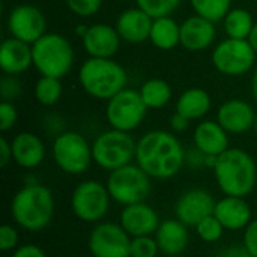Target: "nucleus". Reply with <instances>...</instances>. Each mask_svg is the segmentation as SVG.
<instances>
[{"mask_svg": "<svg viewBox=\"0 0 257 257\" xmlns=\"http://www.w3.org/2000/svg\"><path fill=\"white\" fill-rule=\"evenodd\" d=\"M136 161L151 178L170 179L185 164V151L172 133L154 130L137 142Z\"/></svg>", "mask_w": 257, "mask_h": 257, "instance_id": "obj_1", "label": "nucleus"}, {"mask_svg": "<svg viewBox=\"0 0 257 257\" xmlns=\"http://www.w3.org/2000/svg\"><path fill=\"white\" fill-rule=\"evenodd\" d=\"M214 175L226 196L245 197L256 187V163L248 152L238 148H229L218 157Z\"/></svg>", "mask_w": 257, "mask_h": 257, "instance_id": "obj_2", "label": "nucleus"}, {"mask_svg": "<svg viewBox=\"0 0 257 257\" xmlns=\"http://www.w3.org/2000/svg\"><path fill=\"white\" fill-rule=\"evenodd\" d=\"M54 214V197L48 187L30 184L23 187L11 202L14 221L29 232L45 229Z\"/></svg>", "mask_w": 257, "mask_h": 257, "instance_id": "obj_3", "label": "nucleus"}, {"mask_svg": "<svg viewBox=\"0 0 257 257\" xmlns=\"http://www.w3.org/2000/svg\"><path fill=\"white\" fill-rule=\"evenodd\" d=\"M78 81L92 98L108 101L125 89L128 75L123 66L113 59L89 57L80 66Z\"/></svg>", "mask_w": 257, "mask_h": 257, "instance_id": "obj_4", "label": "nucleus"}, {"mask_svg": "<svg viewBox=\"0 0 257 257\" xmlns=\"http://www.w3.org/2000/svg\"><path fill=\"white\" fill-rule=\"evenodd\" d=\"M33 66L41 75L63 78L74 65V50L69 41L59 33H45L32 44Z\"/></svg>", "mask_w": 257, "mask_h": 257, "instance_id": "obj_5", "label": "nucleus"}, {"mask_svg": "<svg viewBox=\"0 0 257 257\" xmlns=\"http://www.w3.org/2000/svg\"><path fill=\"white\" fill-rule=\"evenodd\" d=\"M137 142L130 133L119 130H108L99 134L92 143L93 161L105 170H116L131 164L136 160Z\"/></svg>", "mask_w": 257, "mask_h": 257, "instance_id": "obj_6", "label": "nucleus"}, {"mask_svg": "<svg viewBox=\"0 0 257 257\" xmlns=\"http://www.w3.org/2000/svg\"><path fill=\"white\" fill-rule=\"evenodd\" d=\"M107 190L110 197L123 206L142 203L151 193V176L140 166L128 164L110 172Z\"/></svg>", "mask_w": 257, "mask_h": 257, "instance_id": "obj_7", "label": "nucleus"}, {"mask_svg": "<svg viewBox=\"0 0 257 257\" xmlns=\"http://www.w3.org/2000/svg\"><path fill=\"white\" fill-rule=\"evenodd\" d=\"M53 158L57 167L65 173L81 175L93 161L92 145L78 133H62L53 143Z\"/></svg>", "mask_w": 257, "mask_h": 257, "instance_id": "obj_8", "label": "nucleus"}, {"mask_svg": "<svg viewBox=\"0 0 257 257\" xmlns=\"http://www.w3.org/2000/svg\"><path fill=\"white\" fill-rule=\"evenodd\" d=\"M148 110L140 92L125 87L107 101L105 117L111 128L131 133L143 122Z\"/></svg>", "mask_w": 257, "mask_h": 257, "instance_id": "obj_9", "label": "nucleus"}, {"mask_svg": "<svg viewBox=\"0 0 257 257\" xmlns=\"http://www.w3.org/2000/svg\"><path fill=\"white\" fill-rule=\"evenodd\" d=\"M256 62V51L248 39L227 38L221 41L212 51V63L218 72L229 77L247 74Z\"/></svg>", "mask_w": 257, "mask_h": 257, "instance_id": "obj_10", "label": "nucleus"}, {"mask_svg": "<svg viewBox=\"0 0 257 257\" xmlns=\"http://www.w3.org/2000/svg\"><path fill=\"white\" fill-rule=\"evenodd\" d=\"M110 199L107 185L96 181H84L75 187L71 197V208L81 221L96 223L108 212Z\"/></svg>", "mask_w": 257, "mask_h": 257, "instance_id": "obj_11", "label": "nucleus"}, {"mask_svg": "<svg viewBox=\"0 0 257 257\" xmlns=\"http://www.w3.org/2000/svg\"><path fill=\"white\" fill-rule=\"evenodd\" d=\"M131 236L116 223L98 224L89 236V250L93 257H130Z\"/></svg>", "mask_w": 257, "mask_h": 257, "instance_id": "obj_12", "label": "nucleus"}, {"mask_svg": "<svg viewBox=\"0 0 257 257\" xmlns=\"http://www.w3.org/2000/svg\"><path fill=\"white\" fill-rule=\"evenodd\" d=\"M8 30L12 38L32 45L47 33V20L39 8L18 5L8 15Z\"/></svg>", "mask_w": 257, "mask_h": 257, "instance_id": "obj_13", "label": "nucleus"}, {"mask_svg": "<svg viewBox=\"0 0 257 257\" xmlns=\"http://www.w3.org/2000/svg\"><path fill=\"white\" fill-rule=\"evenodd\" d=\"M215 199L211 193L202 188H193L185 191L176 202L175 214L179 221L188 227H196L202 220L214 215Z\"/></svg>", "mask_w": 257, "mask_h": 257, "instance_id": "obj_14", "label": "nucleus"}, {"mask_svg": "<svg viewBox=\"0 0 257 257\" xmlns=\"http://www.w3.org/2000/svg\"><path fill=\"white\" fill-rule=\"evenodd\" d=\"M120 36L116 27L105 23H96L87 27L86 33L81 36L83 47L90 57L111 59L120 47Z\"/></svg>", "mask_w": 257, "mask_h": 257, "instance_id": "obj_15", "label": "nucleus"}, {"mask_svg": "<svg viewBox=\"0 0 257 257\" xmlns=\"http://www.w3.org/2000/svg\"><path fill=\"white\" fill-rule=\"evenodd\" d=\"M160 224L157 211L145 202L128 205L120 214V226L131 238L151 236L152 233H157Z\"/></svg>", "mask_w": 257, "mask_h": 257, "instance_id": "obj_16", "label": "nucleus"}, {"mask_svg": "<svg viewBox=\"0 0 257 257\" xmlns=\"http://www.w3.org/2000/svg\"><path fill=\"white\" fill-rule=\"evenodd\" d=\"M256 113L244 99H229L223 102L217 113V122L229 134H244L254 128Z\"/></svg>", "mask_w": 257, "mask_h": 257, "instance_id": "obj_17", "label": "nucleus"}, {"mask_svg": "<svg viewBox=\"0 0 257 257\" xmlns=\"http://www.w3.org/2000/svg\"><path fill=\"white\" fill-rule=\"evenodd\" d=\"M215 41V23L193 15L181 23V45L193 53L209 48Z\"/></svg>", "mask_w": 257, "mask_h": 257, "instance_id": "obj_18", "label": "nucleus"}, {"mask_svg": "<svg viewBox=\"0 0 257 257\" xmlns=\"http://www.w3.org/2000/svg\"><path fill=\"white\" fill-rule=\"evenodd\" d=\"M154 18L143 9L130 8L125 9L116 20V30L122 41L130 44H142L149 41Z\"/></svg>", "mask_w": 257, "mask_h": 257, "instance_id": "obj_19", "label": "nucleus"}, {"mask_svg": "<svg viewBox=\"0 0 257 257\" xmlns=\"http://www.w3.org/2000/svg\"><path fill=\"white\" fill-rule=\"evenodd\" d=\"M33 65L32 45L17 38H8L0 45V68L8 75L26 72Z\"/></svg>", "mask_w": 257, "mask_h": 257, "instance_id": "obj_20", "label": "nucleus"}, {"mask_svg": "<svg viewBox=\"0 0 257 257\" xmlns=\"http://www.w3.org/2000/svg\"><path fill=\"white\" fill-rule=\"evenodd\" d=\"M214 215L227 230H241L251 223V208L244 197L226 196L217 202Z\"/></svg>", "mask_w": 257, "mask_h": 257, "instance_id": "obj_21", "label": "nucleus"}, {"mask_svg": "<svg viewBox=\"0 0 257 257\" xmlns=\"http://www.w3.org/2000/svg\"><path fill=\"white\" fill-rule=\"evenodd\" d=\"M194 146L205 155L220 157L229 149V133L215 120L200 122L193 134Z\"/></svg>", "mask_w": 257, "mask_h": 257, "instance_id": "obj_22", "label": "nucleus"}, {"mask_svg": "<svg viewBox=\"0 0 257 257\" xmlns=\"http://www.w3.org/2000/svg\"><path fill=\"white\" fill-rule=\"evenodd\" d=\"M14 161L23 169L38 167L45 157V146L42 140L33 133H20L11 142Z\"/></svg>", "mask_w": 257, "mask_h": 257, "instance_id": "obj_23", "label": "nucleus"}, {"mask_svg": "<svg viewBox=\"0 0 257 257\" xmlns=\"http://www.w3.org/2000/svg\"><path fill=\"white\" fill-rule=\"evenodd\" d=\"M188 226L182 221L176 220H166L160 224L157 230V242L160 251L167 256H178L185 251L188 245Z\"/></svg>", "mask_w": 257, "mask_h": 257, "instance_id": "obj_24", "label": "nucleus"}, {"mask_svg": "<svg viewBox=\"0 0 257 257\" xmlns=\"http://www.w3.org/2000/svg\"><path fill=\"white\" fill-rule=\"evenodd\" d=\"M212 101L209 93L200 87L187 89L176 101V111L190 120L202 119L211 110Z\"/></svg>", "mask_w": 257, "mask_h": 257, "instance_id": "obj_25", "label": "nucleus"}, {"mask_svg": "<svg viewBox=\"0 0 257 257\" xmlns=\"http://www.w3.org/2000/svg\"><path fill=\"white\" fill-rule=\"evenodd\" d=\"M149 41L154 47L163 51L173 50L181 44V24H178L170 15L154 18Z\"/></svg>", "mask_w": 257, "mask_h": 257, "instance_id": "obj_26", "label": "nucleus"}, {"mask_svg": "<svg viewBox=\"0 0 257 257\" xmlns=\"http://www.w3.org/2000/svg\"><path fill=\"white\" fill-rule=\"evenodd\" d=\"M254 24L256 23L253 20V15L242 8L230 9L223 20V26L227 38H233V39H248Z\"/></svg>", "mask_w": 257, "mask_h": 257, "instance_id": "obj_27", "label": "nucleus"}, {"mask_svg": "<svg viewBox=\"0 0 257 257\" xmlns=\"http://www.w3.org/2000/svg\"><path fill=\"white\" fill-rule=\"evenodd\" d=\"M139 92L146 107L152 110L166 107L172 99V87L166 80L161 78H151L145 81Z\"/></svg>", "mask_w": 257, "mask_h": 257, "instance_id": "obj_28", "label": "nucleus"}, {"mask_svg": "<svg viewBox=\"0 0 257 257\" xmlns=\"http://www.w3.org/2000/svg\"><path fill=\"white\" fill-rule=\"evenodd\" d=\"M62 83L60 78L41 75L35 83V98L41 105L51 107L59 102L62 96Z\"/></svg>", "mask_w": 257, "mask_h": 257, "instance_id": "obj_29", "label": "nucleus"}, {"mask_svg": "<svg viewBox=\"0 0 257 257\" xmlns=\"http://www.w3.org/2000/svg\"><path fill=\"white\" fill-rule=\"evenodd\" d=\"M196 15H200L212 23L224 20L232 9V0H190Z\"/></svg>", "mask_w": 257, "mask_h": 257, "instance_id": "obj_30", "label": "nucleus"}, {"mask_svg": "<svg viewBox=\"0 0 257 257\" xmlns=\"http://www.w3.org/2000/svg\"><path fill=\"white\" fill-rule=\"evenodd\" d=\"M137 6L152 18L169 17L181 5V0H136Z\"/></svg>", "mask_w": 257, "mask_h": 257, "instance_id": "obj_31", "label": "nucleus"}, {"mask_svg": "<svg viewBox=\"0 0 257 257\" xmlns=\"http://www.w3.org/2000/svg\"><path fill=\"white\" fill-rule=\"evenodd\" d=\"M194 229H196L199 238L205 242H217L218 239H221L223 232H224L223 224L218 221V218L215 215L206 217Z\"/></svg>", "mask_w": 257, "mask_h": 257, "instance_id": "obj_32", "label": "nucleus"}, {"mask_svg": "<svg viewBox=\"0 0 257 257\" xmlns=\"http://www.w3.org/2000/svg\"><path fill=\"white\" fill-rule=\"evenodd\" d=\"M158 251V242L152 236H136L131 239V257H157Z\"/></svg>", "mask_w": 257, "mask_h": 257, "instance_id": "obj_33", "label": "nucleus"}, {"mask_svg": "<svg viewBox=\"0 0 257 257\" xmlns=\"http://www.w3.org/2000/svg\"><path fill=\"white\" fill-rule=\"evenodd\" d=\"M68 9L81 18H89L98 14L102 6V0H65Z\"/></svg>", "mask_w": 257, "mask_h": 257, "instance_id": "obj_34", "label": "nucleus"}, {"mask_svg": "<svg viewBox=\"0 0 257 257\" xmlns=\"http://www.w3.org/2000/svg\"><path fill=\"white\" fill-rule=\"evenodd\" d=\"M18 119V111L15 105L9 101H2L0 102V131L6 133L9 131Z\"/></svg>", "mask_w": 257, "mask_h": 257, "instance_id": "obj_35", "label": "nucleus"}, {"mask_svg": "<svg viewBox=\"0 0 257 257\" xmlns=\"http://www.w3.org/2000/svg\"><path fill=\"white\" fill-rule=\"evenodd\" d=\"M18 244V232L15 227L9 224H3L0 227V250L11 251Z\"/></svg>", "mask_w": 257, "mask_h": 257, "instance_id": "obj_36", "label": "nucleus"}, {"mask_svg": "<svg viewBox=\"0 0 257 257\" xmlns=\"http://www.w3.org/2000/svg\"><path fill=\"white\" fill-rule=\"evenodd\" d=\"M244 247L253 257H257V218L245 227L244 233Z\"/></svg>", "mask_w": 257, "mask_h": 257, "instance_id": "obj_37", "label": "nucleus"}, {"mask_svg": "<svg viewBox=\"0 0 257 257\" xmlns=\"http://www.w3.org/2000/svg\"><path fill=\"white\" fill-rule=\"evenodd\" d=\"M12 257H47V254L41 247H38L35 244H26V245L18 247L14 251Z\"/></svg>", "mask_w": 257, "mask_h": 257, "instance_id": "obj_38", "label": "nucleus"}, {"mask_svg": "<svg viewBox=\"0 0 257 257\" xmlns=\"http://www.w3.org/2000/svg\"><path fill=\"white\" fill-rule=\"evenodd\" d=\"M11 160H14V157H12V145L5 137H2L0 139V167L5 169L11 163Z\"/></svg>", "mask_w": 257, "mask_h": 257, "instance_id": "obj_39", "label": "nucleus"}, {"mask_svg": "<svg viewBox=\"0 0 257 257\" xmlns=\"http://www.w3.org/2000/svg\"><path fill=\"white\" fill-rule=\"evenodd\" d=\"M170 126L176 133H184L190 126V119H187L185 116H182L178 111H175L173 116H172V119H170Z\"/></svg>", "mask_w": 257, "mask_h": 257, "instance_id": "obj_40", "label": "nucleus"}, {"mask_svg": "<svg viewBox=\"0 0 257 257\" xmlns=\"http://www.w3.org/2000/svg\"><path fill=\"white\" fill-rule=\"evenodd\" d=\"M218 257H253L247 250H245V247L242 245V248L239 247V245H233V247H230V248H227V250H224V251H221Z\"/></svg>", "mask_w": 257, "mask_h": 257, "instance_id": "obj_41", "label": "nucleus"}, {"mask_svg": "<svg viewBox=\"0 0 257 257\" xmlns=\"http://www.w3.org/2000/svg\"><path fill=\"white\" fill-rule=\"evenodd\" d=\"M248 42H250V45L253 47V50L256 51L257 54V23L254 24V27H253V30H251V33L248 36Z\"/></svg>", "mask_w": 257, "mask_h": 257, "instance_id": "obj_42", "label": "nucleus"}, {"mask_svg": "<svg viewBox=\"0 0 257 257\" xmlns=\"http://www.w3.org/2000/svg\"><path fill=\"white\" fill-rule=\"evenodd\" d=\"M251 92H253V96H254V99H256V102H257V66H256V69H254V72H253V80H251Z\"/></svg>", "mask_w": 257, "mask_h": 257, "instance_id": "obj_43", "label": "nucleus"}, {"mask_svg": "<svg viewBox=\"0 0 257 257\" xmlns=\"http://www.w3.org/2000/svg\"><path fill=\"white\" fill-rule=\"evenodd\" d=\"M254 131H256V134H257V116H256V123H254Z\"/></svg>", "mask_w": 257, "mask_h": 257, "instance_id": "obj_44", "label": "nucleus"}, {"mask_svg": "<svg viewBox=\"0 0 257 257\" xmlns=\"http://www.w3.org/2000/svg\"><path fill=\"white\" fill-rule=\"evenodd\" d=\"M130 257H131V256H130Z\"/></svg>", "mask_w": 257, "mask_h": 257, "instance_id": "obj_45", "label": "nucleus"}]
</instances>
